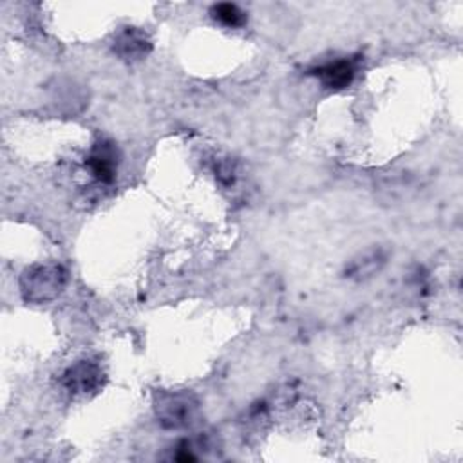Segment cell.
<instances>
[{
  "label": "cell",
  "instance_id": "1",
  "mask_svg": "<svg viewBox=\"0 0 463 463\" xmlns=\"http://www.w3.org/2000/svg\"><path fill=\"white\" fill-rule=\"evenodd\" d=\"M67 284V269L58 262L33 264L18 279L20 295L29 304H45L61 295Z\"/></svg>",
  "mask_w": 463,
  "mask_h": 463
},
{
  "label": "cell",
  "instance_id": "2",
  "mask_svg": "<svg viewBox=\"0 0 463 463\" xmlns=\"http://www.w3.org/2000/svg\"><path fill=\"white\" fill-rule=\"evenodd\" d=\"M154 412L165 429H188L201 420V402L190 391H159L154 394Z\"/></svg>",
  "mask_w": 463,
  "mask_h": 463
},
{
  "label": "cell",
  "instance_id": "3",
  "mask_svg": "<svg viewBox=\"0 0 463 463\" xmlns=\"http://www.w3.org/2000/svg\"><path fill=\"white\" fill-rule=\"evenodd\" d=\"M60 382L71 394H89L103 385L105 374L96 362L80 360L63 371Z\"/></svg>",
  "mask_w": 463,
  "mask_h": 463
},
{
  "label": "cell",
  "instance_id": "4",
  "mask_svg": "<svg viewBox=\"0 0 463 463\" xmlns=\"http://www.w3.org/2000/svg\"><path fill=\"white\" fill-rule=\"evenodd\" d=\"M87 168L99 183H112L118 166V150L110 141H98L85 159Z\"/></svg>",
  "mask_w": 463,
  "mask_h": 463
},
{
  "label": "cell",
  "instance_id": "5",
  "mask_svg": "<svg viewBox=\"0 0 463 463\" xmlns=\"http://www.w3.org/2000/svg\"><path fill=\"white\" fill-rule=\"evenodd\" d=\"M152 51V42L145 31L137 27H125L114 38V52L127 61L143 60Z\"/></svg>",
  "mask_w": 463,
  "mask_h": 463
},
{
  "label": "cell",
  "instance_id": "6",
  "mask_svg": "<svg viewBox=\"0 0 463 463\" xmlns=\"http://www.w3.org/2000/svg\"><path fill=\"white\" fill-rule=\"evenodd\" d=\"M354 72H356V67L351 60H336L313 71V74L327 89H345L347 85H351Z\"/></svg>",
  "mask_w": 463,
  "mask_h": 463
},
{
  "label": "cell",
  "instance_id": "7",
  "mask_svg": "<svg viewBox=\"0 0 463 463\" xmlns=\"http://www.w3.org/2000/svg\"><path fill=\"white\" fill-rule=\"evenodd\" d=\"M210 13L217 22H221L226 27H241L246 24V13L237 4L221 2L212 5Z\"/></svg>",
  "mask_w": 463,
  "mask_h": 463
},
{
  "label": "cell",
  "instance_id": "8",
  "mask_svg": "<svg viewBox=\"0 0 463 463\" xmlns=\"http://www.w3.org/2000/svg\"><path fill=\"white\" fill-rule=\"evenodd\" d=\"M382 262H383V257L378 255V251L373 253V255H369V257L364 255L360 260H354V262H353V266L347 269V273H349L351 277H353V275L364 277V275H369L371 271L378 269V264H382Z\"/></svg>",
  "mask_w": 463,
  "mask_h": 463
}]
</instances>
